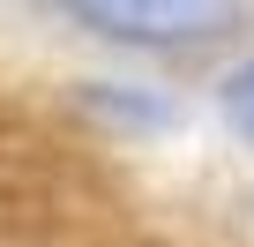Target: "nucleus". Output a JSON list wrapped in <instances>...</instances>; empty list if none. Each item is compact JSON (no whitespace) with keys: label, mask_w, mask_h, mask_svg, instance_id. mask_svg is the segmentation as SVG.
Masks as SVG:
<instances>
[{"label":"nucleus","mask_w":254,"mask_h":247,"mask_svg":"<svg viewBox=\"0 0 254 247\" xmlns=\"http://www.w3.org/2000/svg\"><path fill=\"white\" fill-rule=\"evenodd\" d=\"M60 8L112 45H209L239 23L247 0H60Z\"/></svg>","instance_id":"nucleus-1"},{"label":"nucleus","mask_w":254,"mask_h":247,"mask_svg":"<svg viewBox=\"0 0 254 247\" xmlns=\"http://www.w3.org/2000/svg\"><path fill=\"white\" fill-rule=\"evenodd\" d=\"M82 105L105 112V120H120V128H172V105L165 97H135V90H120V82H90Z\"/></svg>","instance_id":"nucleus-2"},{"label":"nucleus","mask_w":254,"mask_h":247,"mask_svg":"<svg viewBox=\"0 0 254 247\" xmlns=\"http://www.w3.org/2000/svg\"><path fill=\"white\" fill-rule=\"evenodd\" d=\"M217 105H224V120H232V135H239V143L254 150V60L224 75V90H217Z\"/></svg>","instance_id":"nucleus-3"}]
</instances>
